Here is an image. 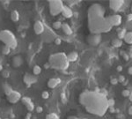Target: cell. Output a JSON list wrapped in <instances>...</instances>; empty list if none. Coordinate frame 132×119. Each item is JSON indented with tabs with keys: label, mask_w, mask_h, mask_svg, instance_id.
Instances as JSON below:
<instances>
[{
	"label": "cell",
	"mask_w": 132,
	"mask_h": 119,
	"mask_svg": "<svg viewBox=\"0 0 132 119\" xmlns=\"http://www.w3.org/2000/svg\"><path fill=\"white\" fill-rule=\"evenodd\" d=\"M79 102L90 114L103 117L108 109L107 98L96 91H86L79 96Z\"/></svg>",
	"instance_id": "obj_1"
},
{
	"label": "cell",
	"mask_w": 132,
	"mask_h": 119,
	"mask_svg": "<svg viewBox=\"0 0 132 119\" xmlns=\"http://www.w3.org/2000/svg\"><path fill=\"white\" fill-rule=\"evenodd\" d=\"M88 27L93 35L107 33L112 28L110 20L105 17V10L102 5L94 4L88 10Z\"/></svg>",
	"instance_id": "obj_2"
},
{
	"label": "cell",
	"mask_w": 132,
	"mask_h": 119,
	"mask_svg": "<svg viewBox=\"0 0 132 119\" xmlns=\"http://www.w3.org/2000/svg\"><path fill=\"white\" fill-rule=\"evenodd\" d=\"M49 64L50 67L60 71L67 70L70 65L67 55L64 52H58L50 55L49 57Z\"/></svg>",
	"instance_id": "obj_3"
},
{
	"label": "cell",
	"mask_w": 132,
	"mask_h": 119,
	"mask_svg": "<svg viewBox=\"0 0 132 119\" xmlns=\"http://www.w3.org/2000/svg\"><path fill=\"white\" fill-rule=\"evenodd\" d=\"M0 41L4 43V45L10 47L11 49H16L18 46V41L16 36L12 31L8 29L0 31Z\"/></svg>",
	"instance_id": "obj_4"
},
{
	"label": "cell",
	"mask_w": 132,
	"mask_h": 119,
	"mask_svg": "<svg viewBox=\"0 0 132 119\" xmlns=\"http://www.w3.org/2000/svg\"><path fill=\"white\" fill-rule=\"evenodd\" d=\"M64 3L61 0H50L49 1V12L52 16H57L58 14L62 13Z\"/></svg>",
	"instance_id": "obj_5"
},
{
	"label": "cell",
	"mask_w": 132,
	"mask_h": 119,
	"mask_svg": "<svg viewBox=\"0 0 132 119\" xmlns=\"http://www.w3.org/2000/svg\"><path fill=\"white\" fill-rule=\"evenodd\" d=\"M6 97H7L8 102L12 104H15V103H17V102H19L22 98L21 94H20V92L16 91V90H13V91L11 93L10 95L6 96Z\"/></svg>",
	"instance_id": "obj_6"
},
{
	"label": "cell",
	"mask_w": 132,
	"mask_h": 119,
	"mask_svg": "<svg viewBox=\"0 0 132 119\" xmlns=\"http://www.w3.org/2000/svg\"><path fill=\"white\" fill-rule=\"evenodd\" d=\"M124 4L123 0H111L109 1V7L115 12H118L121 10V8Z\"/></svg>",
	"instance_id": "obj_7"
},
{
	"label": "cell",
	"mask_w": 132,
	"mask_h": 119,
	"mask_svg": "<svg viewBox=\"0 0 132 119\" xmlns=\"http://www.w3.org/2000/svg\"><path fill=\"white\" fill-rule=\"evenodd\" d=\"M24 83L27 85V86H30L31 85L34 84L37 82V78L33 74H29V73H25L24 75Z\"/></svg>",
	"instance_id": "obj_8"
},
{
	"label": "cell",
	"mask_w": 132,
	"mask_h": 119,
	"mask_svg": "<svg viewBox=\"0 0 132 119\" xmlns=\"http://www.w3.org/2000/svg\"><path fill=\"white\" fill-rule=\"evenodd\" d=\"M45 30V27L43 23L41 21V20H36L33 24V31H34L35 35H42L43 32Z\"/></svg>",
	"instance_id": "obj_9"
},
{
	"label": "cell",
	"mask_w": 132,
	"mask_h": 119,
	"mask_svg": "<svg viewBox=\"0 0 132 119\" xmlns=\"http://www.w3.org/2000/svg\"><path fill=\"white\" fill-rule=\"evenodd\" d=\"M21 102H22V103L26 106V108H27V110L29 112H32L33 109H35L34 104H33V102H32V100L30 99L29 97H22Z\"/></svg>",
	"instance_id": "obj_10"
},
{
	"label": "cell",
	"mask_w": 132,
	"mask_h": 119,
	"mask_svg": "<svg viewBox=\"0 0 132 119\" xmlns=\"http://www.w3.org/2000/svg\"><path fill=\"white\" fill-rule=\"evenodd\" d=\"M109 20H110L112 27L113 26H115V27H119V26L122 24V18L121 15L115 14V15H113V16H109Z\"/></svg>",
	"instance_id": "obj_11"
},
{
	"label": "cell",
	"mask_w": 132,
	"mask_h": 119,
	"mask_svg": "<svg viewBox=\"0 0 132 119\" xmlns=\"http://www.w3.org/2000/svg\"><path fill=\"white\" fill-rule=\"evenodd\" d=\"M101 41V35H93V36L88 37V42L93 46H97Z\"/></svg>",
	"instance_id": "obj_12"
},
{
	"label": "cell",
	"mask_w": 132,
	"mask_h": 119,
	"mask_svg": "<svg viewBox=\"0 0 132 119\" xmlns=\"http://www.w3.org/2000/svg\"><path fill=\"white\" fill-rule=\"evenodd\" d=\"M61 84V79L59 78H51L48 81V86L51 89L56 88L58 85Z\"/></svg>",
	"instance_id": "obj_13"
},
{
	"label": "cell",
	"mask_w": 132,
	"mask_h": 119,
	"mask_svg": "<svg viewBox=\"0 0 132 119\" xmlns=\"http://www.w3.org/2000/svg\"><path fill=\"white\" fill-rule=\"evenodd\" d=\"M62 15L64 18H66V19H70L73 16V12H72V10L69 6L64 5V8H63L62 11Z\"/></svg>",
	"instance_id": "obj_14"
},
{
	"label": "cell",
	"mask_w": 132,
	"mask_h": 119,
	"mask_svg": "<svg viewBox=\"0 0 132 119\" xmlns=\"http://www.w3.org/2000/svg\"><path fill=\"white\" fill-rule=\"evenodd\" d=\"M62 30H63V32L67 35H72V33H73L72 28L70 27V26L69 25L68 23H65V22L62 24Z\"/></svg>",
	"instance_id": "obj_15"
},
{
	"label": "cell",
	"mask_w": 132,
	"mask_h": 119,
	"mask_svg": "<svg viewBox=\"0 0 132 119\" xmlns=\"http://www.w3.org/2000/svg\"><path fill=\"white\" fill-rule=\"evenodd\" d=\"M67 58H68L69 62H76L78 59V53L77 51H71L67 55Z\"/></svg>",
	"instance_id": "obj_16"
},
{
	"label": "cell",
	"mask_w": 132,
	"mask_h": 119,
	"mask_svg": "<svg viewBox=\"0 0 132 119\" xmlns=\"http://www.w3.org/2000/svg\"><path fill=\"white\" fill-rule=\"evenodd\" d=\"M3 89H4V92L6 96L10 95L11 93L13 91V88L12 87V86L10 84H8L7 82H4V84H3Z\"/></svg>",
	"instance_id": "obj_17"
},
{
	"label": "cell",
	"mask_w": 132,
	"mask_h": 119,
	"mask_svg": "<svg viewBox=\"0 0 132 119\" xmlns=\"http://www.w3.org/2000/svg\"><path fill=\"white\" fill-rule=\"evenodd\" d=\"M22 63H23V60H22V57L20 56H16L12 59V65L16 68L20 67L22 65Z\"/></svg>",
	"instance_id": "obj_18"
},
{
	"label": "cell",
	"mask_w": 132,
	"mask_h": 119,
	"mask_svg": "<svg viewBox=\"0 0 132 119\" xmlns=\"http://www.w3.org/2000/svg\"><path fill=\"white\" fill-rule=\"evenodd\" d=\"M11 20L13 22H18L20 20V13L17 10H13L11 12Z\"/></svg>",
	"instance_id": "obj_19"
},
{
	"label": "cell",
	"mask_w": 132,
	"mask_h": 119,
	"mask_svg": "<svg viewBox=\"0 0 132 119\" xmlns=\"http://www.w3.org/2000/svg\"><path fill=\"white\" fill-rule=\"evenodd\" d=\"M127 33L126 28H118L117 29V35H118V39L122 40L124 39V36Z\"/></svg>",
	"instance_id": "obj_20"
},
{
	"label": "cell",
	"mask_w": 132,
	"mask_h": 119,
	"mask_svg": "<svg viewBox=\"0 0 132 119\" xmlns=\"http://www.w3.org/2000/svg\"><path fill=\"white\" fill-rule=\"evenodd\" d=\"M123 40L128 44H132V32H127Z\"/></svg>",
	"instance_id": "obj_21"
},
{
	"label": "cell",
	"mask_w": 132,
	"mask_h": 119,
	"mask_svg": "<svg viewBox=\"0 0 132 119\" xmlns=\"http://www.w3.org/2000/svg\"><path fill=\"white\" fill-rule=\"evenodd\" d=\"M122 43H123L122 40H120V39H118V38H115V39H114L112 41V45L114 46V47H115V48L122 47Z\"/></svg>",
	"instance_id": "obj_22"
},
{
	"label": "cell",
	"mask_w": 132,
	"mask_h": 119,
	"mask_svg": "<svg viewBox=\"0 0 132 119\" xmlns=\"http://www.w3.org/2000/svg\"><path fill=\"white\" fill-rule=\"evenodd\" d=\"M41 67L40 65H34L33 68V74L34 76H38L41 74Z\"/></svg>",
	"instance_id": "obj_23"
},
{
	"label": "cell",
	"mask_w": 132,
	"mask_h": 119,
	"mask_svg": "<svg viewBox=\"0 0 132 119\" xmlns=\"http://www.w3.org/2000/svg\"><path fill=\"white\" fill-rule=\"evenodd\" d=\"M45 119H60V117L56 113H49L46 116Z\"/></svg>",
	"instance_id": "obj_24"
},
{
	"label": "cell",
	"mask_w": 132,
	"mask_h": 119,
	"mask_svg": "<svg viewBox=\"0 0 132 119\" xmlns=\"http://www.w3.org/2000/svg\"><path fill=\"white\" fill-rule=\"evenodd\" d=\"M11 48L8 47V46H6V45H4V47L2 48V53L4 55H9L11 53Z\"/></svg>",
	"instance_id": "obj_25"
},
{
	"label": "cell",
	"mask_w": 132,
	"mask_h": 119,
	"mask_svg": "<svg viewBox=\"0 0 132 119\" xmlns=\"http://www.w3.org/2000/svg\"><path fill=\"white\" fill-rule=\"evenodd\" d=\"M62 22L61 21H56L53 23V27H54V29H60L62 28Z\"/></svg>",
	"instance_id": "obj_26"
},
{
	"label": "cell",
	"mask_w": 132,
	"mask_h": 119,
	"mask_svg": "<svg viewBox=\"0 0 132 119\" xmlns=\"http://www.w3.org/2000/svg\"><path fill=\"white\" fill-rule=\"evenodd\" d=\"M41 97H42V99L44 100H47L49 98V93L48 92V91H43L42 93H41Z\"/></svg>",
	"instance_id": "obj_27"
},
{
	"label": "cell",
	"mask_w": 132,
	"mask_h": 119,
	"mask_svg": "<svg viewBox=\"0 0 132 119\" xmlns=\"http://www.w3.org/2000/svg\"><path fill=\"white\" fill-rule=\"evenodd\" d=\"M107 103H108V108H114L115 102L114 99H107Z\"/></svg>",
	"instance_id": "obj_28"
},
{
	"label": "cell",
	"mask_w": 132,
	"mask_h": 119,
	"mask_svg": "<svg viewBox=\"0 0 132 119\" xmlns=\"http://www.w3.org/2000/svg\"><path fill=\"white\" fill-rule=\"evenodd\" d=\"M2 76L4 77V79H8L9 77H10V72L7 70L2 71Z\"/></svg>",
	"instance_id": "obj_29"
},
{
	"label": "cell",
	"mask_w": 132,
	"mask_h": 119,
	"mask_svg": "<svg viewBox=\"0 0 132 119\" xmlns=\"http://www.w3.org/2000/svg\"><path fill=\"white\" fill-rule=\"evenodd\" d=\"M126 30H129V32H132V21L127 22V24H126Z\"/></svg>",
	"instance_id": "obj_30"
},
{
	"label": "cell",
	"mask_w": 132,
	"mask_h": 119,
	"mask_svg": "<svg viewBox=\"0 0 132 119\" xmlns=\"http://www.w3.org/2000/svg\"><path fill=\"white\" fill-rule=\"evenodd\" d=\"M130 94V92L129 91L128 89H124L122 92V96H123V97H129Z\"/></svg>",
	"instance_id": "obj_31"
},
{
	"label": "cell",
	"mask_w": 132,
	"mask_h": 119,
	"mask_svg": "<svg viewBox=\"0 0 132 119\" xmlns=\"http://www.w3.org/2000/svg\"><path fill=\"white\" fill-rule=\"evenodd\" d=\"M118 79V82H120V83H123V82L125 81V80H126V79H125V77L124 76H122V75H120V77H119L118 79Z\"/></svg>",
	"instance_id": "obj_32"
},
{
	"label": "cell",
	"mask_w": 132,
	"mask_h": 119,
	"mask_svg": "<svg viewBox=\"0 0 132 119\" xmlns=\"http://www.w3.org/2000/svg\"><path fill=\"white\" fill-rule=\"evenodd\" d=\"M110 83L112 85H116L117 83H119V82H118V79H117L112 78V79H111V80H110Z\"/></svg>",
	"instance_id": "obj_33"
},
{
	"label": "cell",
	"mask_w": 132,
	"mask_h": 119,
	"mask_svg": "<svg viewBox=\"0 0 132 119\" xmlns=\"http://www.w3.org/2000/svg\"><path fill=\"white\" fill-rule=\"evenodd\" d=\"M35 111L38 112V113H41L43 111V108L41 107V106H38V107L35 108Z\"/></svg>",
	"instance_id": "obj_34"
},
{
	"label": "cell",
	"mask_w": 132,
	"mask_h": 119,
	"mask_svg": "<svg viewBox=\"0 0 132 119\" xmlns=\"http://www.w3.org/2000/svg\"><path fill=\"white\" fill-rule=\"evenodd\" d=\"M132 21V13H130L127 15V22Z\"/></svg>",
	"instance_id": "obj_35"
},
{
	"label": "cell",
	"mask_w": 132,
	"mask_h": 119,
	"mask_svg": "<svg viewBox=\"0 0 132 119\" xmlns=\"http://www.w3.org/2000/svg\"><path fill=\"white\" fill-rule=\"evenodd\" d=\"M61 42H62V41H61V39H59V38H56V39L55 40V43H56V45H60Z\"/></svg>",
	"instance_id": "obj_36"
},
{
	"label": "cell",
	"mask_w": 132,
	"mask_h": 119,
	"mask_svg": "<svg viewBox=\"0 0 132 119\" xmlns=\"http://www.w3.org/2000/svg\"><path fill=\"white\" fill-rule=\"evenodd\" d=\"M122 55H123V57H124L125 60L128 61L129 60V56H128V55H127L126 53H122Z\"/></svg>",
	"instance_id": "obj_37"
},
{
	"label": "cell",
	"mask_w": 132,
	"mask_h": 119,
	"mask_svg": "<svg viewBox=\"0 0 132 119\" xmlns=\"http://www.w3.org/2000/svg\"><path fill=\"white\" fill-rule=\"evenodd\" d=\"M128 73L130 75H132V66H130V68L128 69Z\"/></svg>",
	"instance_id": "obj_38"
},
{
	"label": "cell",
	"mask_w": 132,
	"mask_h": 119,
	"mask_svg": "<svg viewBox=\"0 0 132 119\" xmlns=\"http://www.w3.org/2000/svg\"><path fill=\"white\" fill-rule=\"evenodd\" d=\"M128 112H129V114H130V115H131V116H132V106H130V107L129 108Z\"/></svg>",
	"instance_id": "obj_39"
},
{
	"label": "cell",
	"mask_w": 132,
	"mask_h": 119,
	"mask_svg": "<svg viewBox=\"0 0 132 119\" xmlns=\"http://www.w3.org/2000/svg\"><path fill=\"white\" fill-rule=\"evenodd\" d=\"M44 67H45V69H49V67H50V65H49V62L47 63V64H45V65H44Z\"/></svg>",
	"instance_id": "obj_40"
},
{
	"label": "cell",
	"mask_w": 132,
	"mask_h": 119,
	"mask_svg": "<svg viewBox=\"0 0 132 119\" xmlns=\"http://www.w3.org/2000/svg\"><path fill=\"white\" fill-rule=\"evenodd\" d=\"M117 71H118V72H122V66H121V65L117 66Z\"/></svg>",
	"instance_id": "obj_41"
},
{
	"label": "cell",
	"mask_w": 132,
	"mask_h": 119,
	"mask_svg": "<svg viewBox=\"0 0 132 119\" xmlns=\"http://www.w3.org/2000/svg\"><path fill=\"white\" fill-rule=\"evenodd\" d=\"M127 89H128L129 91H130V92L131 93V92H132V85H130V86H129V87L127 88Z\"/></svg>",
	"instance_id": "obj_42"
},
{
	"label": "cell",
	"mask_w": 132,
	"mask_h": 119,
	"mask_svg": "<svg viewBox=\"0 0 132 119\" xmlns=\"http://www.w3.org/2000/svg\"><path fill=\"white\" fill-rule=\"evenodd\" d=\"M67 119H80V118H78V117H69Z\"/></svg>",
	"instance_id": "obj_43"
},
{
	"label": "cell",
	"mask_w": 132,
	"mask_h": 119,
	"mask_svg": "<svg viewBox=\"0 0 132 119\" xmlns=\"http://www.w3.org/2000/svg\"><path fill=\"white\" fill-rule=\"evenodd\" d=\"M128 98H129V99H130V102H132V92L130 94V95H129V97H128Z\"/></svg>",
	"instance_id": "obj_44"
},
{
	"label": "cell",
	"mask_w": 132,
	"mask_h": 119,
	"mask_svg": "<svg viewBox=\"0 0 132 119\" xmlns=\"http://www.w3.org/2000/svg\"><path fill=\"white\" fill-rule=\"evenodd\" d=\"M30 118H31V114H27V117H26V119H30Z\"/></svg>",
	"instance_id": "obj_45"
},
{
	"label": "cell",
	"mask_w": 132,
	"mask_h": 119,
	"mask_svg": "<svg viewBox=\"0 0 132 119\" xmlns=\"http://www.w3.org/2000/svg\"><path fill=\"white\" fill-rule=\"evenodd\" d=\"M2 71H3V65H0V72H2Z\"/></svg>",
	"instance_id": "obj_46"
},
{
	"label": "cell",
	"mask_w": 132,
	"mask_h": 119,
	"mask_svg": "<svg viewBox=\"0 0 132 119\" xmlns=\"http://www.w3.org/2000/svg\"><path fill=\"white\" fill-rule=\"evenodd\" d=\"M122 84H123V85H124V86H125V85H127V84H128V81H126V80H125V81L123 82Z\"/></svg>",
	"instance_id": "obj_47"
},
{
	"label": "cell",
	"mask_w": 132,
	"mask_h": 119,
	"mask_svg": "<svg viewBox=\"0 0 132 119\" xmlns=\"http://www.w3.org/2000/svg\"><path fill=\"white\" fill-rule=\"evenodd\" d=\"M130 51H131V52H132V45L130 47Z\"/></svg>",
	"instance_id": "obj_48"
},
{
	"label": "cell",
	"mask_w": 132,
	"mask_h": 119,
	"mask_svg": "<svg viewBox=\"0 0 132 119\" xmlns=\"http://www.w3.org/2000/svg\"><path fill=\"white\" fill-rule=\"evenodd\" d=\"M131 12H132V5H131Z\"/></svg>",
	"instance_id": "obj_49"
},
{
	"label": "cell",
	"mask_w": 132,
	"mask_h": 119,
	"mask_svg": "<svg viewBox=\"0 0 132 119\" xmlns=\"http://www.w3.org/2000/svg\"><path fill=\"white\" fill-rule=\"evenodd\" d=\"M0 119H2V118H1V117H0Z\"/></svg>",
	"instance_id": "obj_50"
},
{
	"label": "cell",
	"mask_w": 132,
	"mask_h": 119,
	"mask_svg": "<svg viewBox=\"0 0 132 119\" xmlns=\"http://www.w3.org/2000/svg\"><path fill=\"white\" fill-rule=\"evenodd\" d=\"M5 119H8V118H5Z\"/></svg>",
	"instance_id": "obj_51"
}]
</instances>
